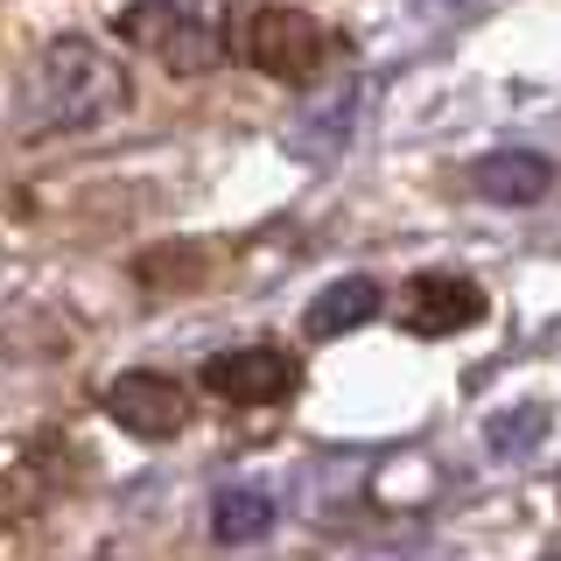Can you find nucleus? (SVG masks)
<instances>
[{
  "mask_svg": "<svg viewBox=\"0 0 561 561\" xmlns=\"http://www.w3.org/2000/svg\"><path fill=\"white\" fill-rule=\"evenodd\" d=\"M105 414L140 443H169V435L190 428V386L169 373H119L105 386Z\"/></svg>",
  "mask_w": 561,
  "mask_h": 561,
  "instance_id": "20e7f679",
  "label": "nucleus"
},
{
  "mask_svg": "<svg viewBox=\"0 0 561 561\" xmlns=\"http://www.w3.org/2000/svg\"><path fill=\"white\" fill-rule=\"evenodd\" d=\"M379 316V280L373 274H344V280H330L323 295L309 302V337H344V330H358V323H373Z\"/></svg>",
  "mask_w": 561,
  "mask_h": 561,
  "instance_id": "1a4fd4ad",
  "label": "nucleus"
},
{
  "mask_svg": "<svg viewBox=\"0 0 561 561\" xmlns=\"http://www.w3.org/2000/svg\"><path fill=\"white\" fill-rule=\"evenodd\" d=\"M408 8L421 14V22H463V14L491 8V0H408Z\"/></svg>",
  "mask_w": 561,
  "mask_h": 561,
  "instance_id": "f8f14e48",
  "label": "nucleus"
},
{
  "mask_svg": "<svg viewBox=\"0 0 561 561\" xmlns=\"http://www.w3.org/2000/svg\"><path fill=\"white\" fill-rule=\"evenodd\" d=\"M210 534H218L225 548L274 534V499H267V491H218V505H210Z\"/></svg>",
  "mask_w": 561,
  "mask_h": 561,
  "instance_id": "9d476101",
  "label": "nucleus"
},
{
  "mask_svg": "<svg viewBox=\"0 0 561 561\" xmlns=\"http://www.w3.org/2000/svg\"><path fill=\"white\" fill-rule=\"evenodd\" d=\"M484 316V288L463 274H414L408 295H400V323L414 337H449V330H470Z\"/></svg>",
  "mask_w": 561,
  "mask_h": 561,
  "instance_id": "423d86ee",
  "label": "nucleus"
},
{
  "mask_svg": "<svg viewBox=\"0 0 561 561\" xmlns=\"http://www.w3.org/2000/svg\"><path fill=\"white\" fill-rule=\"evenodd\" d=\"M204 386L218 400H232V408H274L295 386V358L274 351V344H239V351H218V358L204 365Z\"/></svg>",
  "mask_w": 561,
  "mask_h": 561,
  "instance_id": "39448f33",
  "label": "nucleus"
},
{
  "mask_svg": "<svg viewBox=\"0 0 561 561\" xmlns=\"http://www.w3.org/2000/svg\"><path fill=\"white\" fill-rule=\"evenodd\" d=\"M548 428H554L548 408H513V414H491L484 421V443H491V456H526V449L548 443Z\"/></svg>",
  "mask_w": 561,
  "mask_h": 561,
  "instance_id": "9b49d317",
  "label": "nucleus"
},
{
  "mask_svg": "<svg viewBox=\"0 0 561 561\" xmlns=\"http://www.w3.org/2000/svg\"><path fill=\"white\" fill-rule=\"evenodd\" d=\"M554 561H561V554H554Z\"/></svg>",
  "mask_w": 561,
  "mask_h": 561,
  "instance_id": "ddd939ff",
  "label": "nucleus"
},
{
  "mask_svg": "<svg viewBox=\"0 0 561 561\" xmlns=\"http://www.w3.org/2000/svg\"><path fill=\"white\" fill-rule=\"evenodd\" d=\"M470 190L484 204H540L554 190V162L534 148H499V154H478L470 162Z\"/></svg>",
  "mask_w": 561,
  "mask_h": 561,
  "instance_id": "6e6552de",
  "label": "nucleus"
},
{
  "mask_svg": "<svg viewBox=\"0 0 561 561\" xmlns=\"http://www.w3.org/2000/svg\"><path fill=\"white\" fill-rule=\"evenodd\" d=\"M239 57L253 64V70H267V78H288V84H302L316 78V70L330 64V28L316 22V14L302 8H253L239 22Z\"/></svg>",
  "mask_w": 561,
  "mask_h": 561,
  "instance_id": "f03ea898",
  "label": "nucleus"
},
{
  "mask_svg": "<svg viewBox=\"0 0 561 561\" xmlns=\"http://www.w3.org/2000/svg\"><path fill=\"white\" fill-rule=\"evenodd\" d=\"M134 78L92 35H57L35 49L22 78V127L28 134H92L113 113H127Z\"/></svg>",
  "mask_w": 561,
  "mask_h": 561,
  "instance_id": "f257e3e1",
  "label": "nucleus"
},
{
  "mask_svg": "<svg viewBox=\"0 0 561 561\" xmlns=\"http://www.w3.org/2000/svg\"><path fill=\"white\" fill-rule=\"evenodd\" d=\"M351 127H358V84H337V92H323V99H309L302 113L288 119V154L295 162H309V169H323V162H337L344 154V140Z\"/></svg>",
  "mask_w": 561,
  "mask_h": 561,
  "instance_id": "0eeeda50",
  "label": "nucleus"
},
{
  "mask_svg": "<svg viewBox=\"0 0 561 561\" xmlns=\"http://www.w3.org/2000/svg\"><path fill=\"white\" fill-rule=\"evenodd\" d=\"M119 35L140 43L162 70H175V78H197V70L218 64V28H210L204 14L175 8V0H134V8L119 14Z\"/></svg>",
  "mask_w": 561,
  "mask_h": 561,
  "instance_id": "7ed1b4c3",
  "label": "nucleus"
}]
</instances>
